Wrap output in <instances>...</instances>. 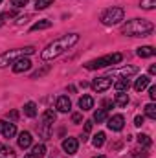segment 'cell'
Masks as SVG:
<instances>
[{"label": "cell", "instance_id": "1", "mask_svg": "<svg viewBox=\"0 0 156 158\" xmlns=\"http://www.w3.org/2000/svg\"><path fill=\"white\" fill-rule=\"evenodd\" d=\"M79 40V35L77 33H68V35H63L61 39L53 40V42H50L44 50H42V53H40V57L44 59V61H51V59H57L61 53H64L68 48H72L76 42Z\"/></svg>", "mask_w": 156, "mask_h": 158}, {"label": "cell", "instance_id": "2", "mask_svg": "<svg viewBox=\"0 0 156 158\" xmlns=\"http://www.w3.org/2000/svg\"><path fill=\"white\" fill-rule=\"evenodd\" d=\"M153 30H154L153 22H149L145 19H132L121 28V33L127 37H147L153 33Z\"/></svg>", "mask_w": 156, "mask_h": 158}, {"label": "cell", "instance_id": "3", "mask_svg": "<svg viewBox=\"0 0 156 158\" xmlns=\"http://www.w3.org/2000/svg\"><path fill=\"white\" fill-rule=\"evenodd\" d=\"M31 53H35V48H33V46H26V48H17V50L4 52V53L0 55V68H6V66L13 64L17 59L28 57V55H31Z\"/></svg>", "mask_w": 156, "mask_h": 158}, {"label": "cell", "instance_id": "4", "mask_svg": "<svg viewBox=\"0 0 156 158\" xmlns=\"http://www.w3.org/2000/svg\"><path fill=\"white\" fill-rule=\"evenodd\" d=\"M123 61V55L121 53H109V55H103V57H99V59H94V61H88L86 64H84V68L86 70H97V68H107V66H114L117 63H121Z\"/></svg>", "mask_w": 156, "mask_h": 158}, {"label": "cell", "instance_id": "5", "mask_svg": "<svg viewBox=\"0 0 156 158\" xmlns=\"http://www.w3.org/2000/svg\"><path fill=\"white\" fill-rule=\"evenodd\" d=\"M125 17V11L121 7H109L103 15H101V22L105 26H114V24H119Z\"/></svg>", "mask_w": 156, "mask_h": 158}, {"label": "cell", "instance_id": "6", "mask_svg": "<svg viewBox=\"0 0 156 158\" xmlns=\"http://www.w3.org/2000/svg\"><path fill=\"white\" fill-rule=\"evenodd\" d=\"M112 86V79L110 77H97L92 81V88L96 90V92H105V90H109Z\"/></svg>", "mask_w": 156, "mask_h": 158}, {"label": "cell", "instance_id": "7", "mask_svg": "<svg viewBox=\"0 0 156 158\" xmlns=\"http://www.w3.org/2000/svg\"><path fill=\"white\" fill-rule=\"evenodd\" d=\"M31 68V61L28 57H20L13 63V72L15 74H22V72H28Z\"/></svg>", "mask_w": 156, "mask_h": 158}, {"label": "cell", "instance_id": "8", "mask_svg": "<svg viewBox=\"0 0 156 158\" xmlns=\"http://www.w3.org/2000/svg\"><path fill=\"white\" fill-rule=\"evenodd\" d=\"M0 134H2L4 138H13V136L17 134V127H15V123H7V121L0 119Z\"/></svg>", "mask_w": 156, "mask_h": 158}, {"label": "cell", "instance_id": "9", "mask_svg": "<svg viewBox=\"0 0 156 158\" xmlns=\"http://www.w3.org/2000/svg\"><path fill=\"white\" fill-rule=\"evenodd\" d=\"M107 125H109V129H110V131L119 132V131L125 127V118H123L121 114H114L112 118L109 119V123H107Z\"/></svg>", "mask_w": 156, "mask_h": 158}, {"label": "cell", "instance_id": "10", "mask_svg": "<svg viewBox=\"0 0 156 158\" xmlns=\"http://www.w3.org/2000/svg\"><path fill=\"white\" fill-rule=\"evenodd\" d=\"M77 149H79L77 138H66V140L63 142V151H64L66 155H76Z\"/></svg>", "mask_w": 156, "mask_h": 158}, {"label": "cell", "instance_id": "11", "mask_svg": "<svg viewBox=\"0 0 156 158\" xmlns=\"http://www.w3.org/2000/svg\"><path fill=\"white\" fill-rule=\"evenodd\" d=\"M55 109H57L59 112H68V110L72 109L70 98H68V96H59V98H57V103H55Z\"/></svg>", "mask_w": 156, "mask_h": 158}, {"label": "cell", "instance_id": "12", "mask_svg": "<svg viewBox=\"0 0 156 158\" xmlns=\"http://www.w3.org/2000/svg\"><path fill=\"white\" fill-rule=\"evenodd\" d=\"M31 142H33V138H31V134H30L28 131H22V132L18 134V147L28 149V147L31 145Z\"/></svg>", "mask_w": 156, "mask_h": 158}, {"label": "cell", "instance_id": "13", "mask_svg": "<svg viewBox=\"0 0 156 158\" xmlns=\"http://www.w3.org/2000/svg\"><path fill=\"white\" fill-rule=\"evenodd\" d=\"M112 86L116 88V92H127V90L130 88V81H129L127 77H119L117 81L112 83Z\"/></svg>", "mask_w": 156, "mask_h": 158}, {"label": "cell", "instance_id": "14", "mask_svg": "<svg viewBox=\"0 0 156 158\" xmlns=\"http://www.w3.org/2000/svg\"><path fill=\"white\" fill-rule=\"evenodd\" d=\"M55 118H57L55 110H53V109H48V110L42 114V127H48V129H50V125L55 121Z\"/></svg>", "mask_w": 156, "mask_h": 158}, {"label": "cell", "instance_id": "15", "mask_svg": "<svg viewBox=\"0 0 156 158\" xmlns=\"http://www.w3.org/2000/svg\"><path fill=\"white\" fill-rule=\"evenodd\" d=\"M79 107H81V110H90V109H94V98H92V96H83V98L79 99Z\"/></svg>", "mask_w": 156, "mask_h": 158}, {"label": "cell", "instance_id": "16", "mask_svg": "<svg viewBox=\"0 0 156 158\" xmlns=\"http://www.w3.org/2000/svg\"><path fill=\"white\" fill-rule=\"evenodd\" d=\"M138 57H142V59H147V57H153L156 52L153 46H142V48H138Z\"/></svg>", "mask_w": 156, "mask_h": 158}, {"label": "cell", "instance_id": "17", "mask_svg": "<svg viewBox=\"0 0 156 158\" xmlns=\"http://www.w3.org/2000/svg\"><path fill=\"white\" fill-rule=\"evenodd\" d=\"M149 83H151V77H149V76H142V77L136 79V83H134V88H136L138 92H142L143 88H147V86H149Z\"/></svg>", "mask_w": 156, "mask_h": 158}, {"label": "cell", "instance_id": "18", "mask_svg": "<svg viewBox=\"0 0 156 158\" xmlns=\"http://www.w3.org/2000/svg\"><path fill=\"white\" fill-rule=\"evenodd\" d=\"M24 114H26L28 118H35V116H37V105H35L33 101H28V103L24 105Z\"/></svg>", "mask_w": 156, "mask_h": 158}, {"label": "cell", "instance_id": "19", "mask_svg": "<svg viewBox=\"0 0 156 158\" xmlns=\"http://www.w3.org/2000/svg\"><path fill=\"white\" fill-rule=\"evenodd\" d=\"M127 103H129V96H127V92H117L116 99H114V105H117V107H127Z\"/></svg>", "mask_w": 156, "mask_h": 158}, {"label": "cell", "instance_id": "20", "mask_svg": "<svg viewBox=\"0 0 156 158\" xmlns=\"http://www.w3.org/2000/svg\"><path fill=\"white\" fill-rule=\"evenodd\" d=\"M48 28H51V20L44 19V20H39V22H35V24L31 26V31H39V30H48Z\"/></svg>", "mask_w": 156, "mask_h": 158}, {"label": "cell", "instance_id": "21", "mask_svg": "<svg viewBox=\"0 0 156 158\" xmlns=\"http://www.w3.org/2000/svg\"><path fill=\"white\" fill-rule=\"evenodd\" d=\"M0 158H15V151L9 145L0 143Z\"/></svg>", "mask_w": 156, "mask_h": 158}, {"label": "cell", "instance_id": "22", "mask_svg": "<svg viewBox=\"0 0 156 158\" xmlns=\"http://www.w3.org/2000/svg\"><path fill=\"white\" fill-rule=\"evenodd\" d=\"M35 158H44L46 156V145L44 143H37L35 147H33V153H31Z\"/></svg>", "mask_w": 156, "mask_h": 158}, {"label": "cell", "instance_id": "23", "mask_svg": "<svg viewBox=\"0 0 156 158\" xmlns=\"http://www.w3.org/2000/svg\"><path fill=\"white\" fill-rule=\"evenodd\" d=\"M105 132H97L96 136H94V140H92V145L94 147H103V143H105Z\"/></svg>", "mask_w": 156, "mask_h": 158}, {"label": "cell", "instance_id": "24", "mask_svg": "<svg viewBox=\"0 0 156 158\" xmlns=\"http://www.w3.org/2000/svg\"><path fill=\"white\" fill-rule=\"evenodd\" d=\"M145 116H147L149 119H156V105L154 103L145 105Z\"/></svg>", "mask_w": 156, "mask_h": 158}, {"label": "cell", "instance_id": "25", "mask_svg": "<svg viewBox=\"0 0 156 158\" xmlns=\"http://www.w3.org/2000/svg\"><path fill=\"white\" fill-rule=\"evenodd\" d=\"M105 119H107V110H105V109H99V110H96V112H94V121L103 123Z\"/></svg>", "mask_w": 156, "mask_h": 158}, {"label": "cell", "instance_id": "26", "mask_svg": "<svg viewBox=\"0 0 156 158\" xmlns=\"http://www.w3.org/2000/svg\"><path fill=\"white\" fill-rule=\"evenodd\" d=\"M138 72V68L136 66H127V68H121V70H117V74L121 76V77H127V76H130V74H136Z\"/></svg>", "mask_w": 156, "mask_h": 158}, {"label": "cell", "instance_id": "27", "mask_svg": "<svg viewBox=\"0 0 156 158\" xmlns=\"http://www.w3.org/2000/svg\"><path fill=\"white\" fill-rule=\"evenodd\" d=\"M138 142H140V145H143V147H151V143H153L151 136H147V134H140V136H138Z\"/></svg>", "mask_w": 156, "mask_h": 158}, {"label": "cell", "instance_id": "28", "mask_svg": "<svg viewBox=\"0 0 156 158\" xmlns=\"http://www.w3.org/2000/svg\"><path fill=\"white\" fill-rule=\"evenodd\" d=\"M51 4H53V0H35V9H46Z\"/></svg>", "mask_w": 156, "mask_h": 158}, {"label": "cell", "instance_id": "29", "mask_svg": "<svg viewBox=\"0 0 156 158\" xmlns=\"http://www.w3.org/2000/svg\"><path fill=\"white\" fill-rule=\"evenodd\" d=\"M140 7H143V9H154L156 0H142L140 2Z\"/></svg>", "mask_w": 156, "mask_h": 158}, {"label": "cell", "instance_id": "30", "mask_svg": "<svg viewBox=\"0 0 156 158\" xmlns=\"http://www.w3.org/2000/svg\"><path fill=\"white\" fill-rule=\"evenodd\" d=\"M48 72H50V66H44V68L37 70V72H33V74H31V79H37V77H40V76H44V74H48Z\"/></svg>", "mask_w": 156, "mask_h": 158}, {"label": "cell", "instance_id": "31", "mask_svg": "<svg viewBox=\"0 0 156 158\" xmlns=\"http://www.w3.org/2000/svg\"><path fill=\"white\" fill-rule=\"evenodd\" d=\"M28 2L30 0H11V6L13 7H24V6H28Z\"/></svg>", "mask_w": 156, "mask_h": 158}, {"label": "cell", "instance_id": "32", "mask_svg": "<svg viewBox=\"0 0 156 158\" xmlns=\"http://www.w3.org/2000/svg\"><path fill=\"white\" fill-rule=\"evenodd\" d=\"M7 17H15V13H13V11H9V13H4V15H0V26L6 22V19H7Z\"/></svg>", "mask_w": 156, "mask_h": 158}, {"label": "cell", "instance_id": "33", "mask_svg": "<svg viewBox=\"0 0 156 158\" xmlns=\"http://www.w3.org/2000/svg\"><path fill=\"white\" fill-rule=\"evenodd\" d=\"M7 118L11 119V121H17L18 119V112L17 110H11V112H7Z\"/></svg>", "mask_w": 156, "mask_h": 158}, {"label": "cell", "instance_id": "34", "mask_svg": "<svg viewBox=\"0 0 156 158\" xmlns=\"http://www.w3.org/2000/svg\"><path fill=\"white\" fill-rule=\"evenodd\" d=\"M72 121H74V123H81V121H83V114H79V112L72 114Z\"/></svg>", "mask_w": 156, "mask_h": 158}, {"label": "cell", "instance_id": "35", "mask_svg": "<svg viewBox=\"0 0 156 158\" xmlns=\"http://www.w3.org/2000/svg\"><path fill=\"white\" fill-rule=\"evenodd\" d=\"M143 121H145L143 116H136V118H134V125H136V127H142V125H143Z\"/></svg>", "mask_w": 156, "mask_h": 158}, {"label": "cell", "instance_id": "36", "mask_svg": "<svg viewBox=\"0 0 156 158\" xmlns=\"http://www.w3.org/2000/svg\"><path fill=\"white\" fill-rule=\"evenodd\" d=\"M103 107H105V110H109V109H112V107H114V101L105 99V101H103Z\"/></svg>", "mask_w": 156, "mask_h": 158}, {"label": "cell", "instance_id": "37", "mask_svg": "<svg viewBox=\"0 0 156 158\" xmlns=\"http://www.w3.org/2000/svg\"><path fill=\"white\" fill-rule=\"evenodd\" d=\"M92 131V121H84V134H88Z\"/></svg>", "mask_w": 156, "mask_h": 158}, {"label": "cell", "instance_id": "38", "mask_svg": "<svg viewBox=\"0 0 156 158\" xmlns=\"http://www.w3.org/2000/svg\"><path fill=\"white\" fill-rule=\"evenodd\" d=\"M149 96H151L153 101L156 99V86H151V88H149Z\"/></svg>", "mask_w": 156, "mask_h": 158}, {"label": "cell", "instance_id": "39", "mask_svg": "<svg viewBox=\"0 0 156 158\" xmlns=\"http://www.w3.org/2000/svg\"><path fill=\"white\" fill-rule=\"evenodd\" d=\"M149 74H151V76H156V66H154V64H151V66H149Z\"/></svg>", "mask_w": 156, "mask_h": 158}, {"label": "cell", "instance_id": "40", "mask_svg": "<svg viewBox=\"0 0 156 158\" xmlns=\"http://www.w3.org/2000/svg\"><path fill=\"white\" fill-rule=\"evenodd\" d=\"M24 158H35V156H33V155H26Z\"/></svg>", "mask_w": 156, "mask_h": 158}, {"label": "cell", "instance_id": "41", "mask_svg": "<svg viewBox=\"0 0 156 158\" xmlns=\"http://www.w3.org/2000/svg\"><path fill=\"white\" fill-rule=\"evenodd\" d=\"M94 158H105V156H103V155H101V156H94Z\"/></svg>", "mask_w": 156, "mask_h": 158}, {"label": "cell", "instance_id": "42", "mask_svg": "<svg viewBox=\"0 0 156 158\" xmlns=\"http://www.w3.org/2000/svg\"><path fill=\"white\" fill-rule=\"evenodd\" d=\"M0 4H2V0H0Z\"/></svg>", "mask_w": 156, "mask_h": 158}]
</instances>
